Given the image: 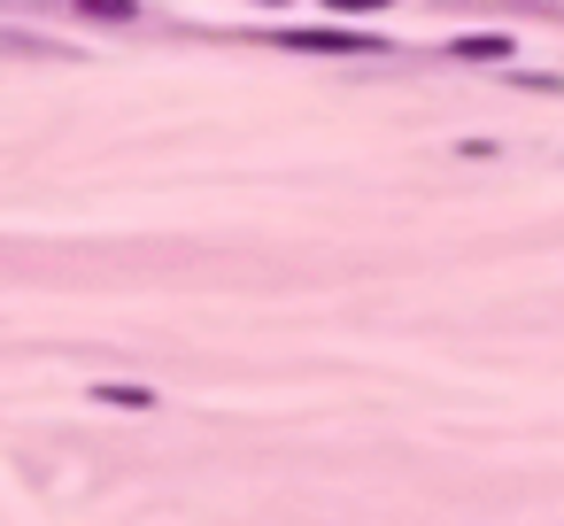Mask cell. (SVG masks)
<instances>
[{"label":"cell","mask_w":564,"mask_h":526,"mask_svg":"<svg viewBox=\"0 0 564 526\" xmlns=\"http://www.w3.org/2000/svg\"><path fill=\"white\" fill-rule=\"evenodd\" d=\"M279 47L294 55H371L364 32H340V24H317V32H279Z\"/></svg>","instance_id":"obj_1"},{"label":"cell","mask_w":564,"mask_h":526,"mask_svg":"<svg viewBox=\"0 0 564 526\" xmlns=\"http://www.w3.org/2000/svg\"><path fill=\"white\" fill-rule=\"evenodd\" d=\"M456 63H510V40L502 32H471V40H448Z\"/></svg>","instance_id":"obj_2"},{"label":"cell","mask_w":564,"mask_h":526,"mask_svg":"<svg viewBox=\"0 0 564 526\" xmlns=\"http://www.w3.org/2000/svg\"><path fill=\"white\" fill-rule=\"evenodd\" d=\"M78 9L101 17V24H124V17H132V0H78Z\"/></svg>","instance_id":"obj_3"},{"label":"cell","mask_w":564,"mask_h":526,"mask_svg":"<svg viewBox=\"0 0 564 526\" xmlns=\"http://www.w3.org/2000/svg\"><path fill=\"white\" fill-rule=\"evenodd\" d=\"M325 9H340V17H371V9H387V0H325Z\"/></svg>","instance_id":"obj_4"}]
</instances>
